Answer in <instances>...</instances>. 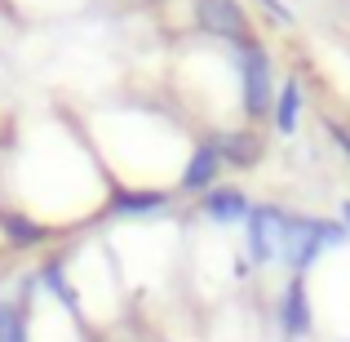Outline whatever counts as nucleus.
<instances>
[{
    "label": "nucleus",
    "instance_id": "nucleus-2",
    "mask_svg": "<svg viewBox=\"0 0 350 342\" xmlns=\"http://www.w3.org/2000/svg\"><path fill=\"white\" fill-rule=\"evenodd\" d=\"M239 107H244L248 116H266L275 107V80H271V58H266V49L257 40L239 45Z\"/></svg>",
    "mask_w": 350,
    "mask_h": 342
},
{
    "label": "nucleus",
    "instance_id": "nucleus-4",
    "mask_svg": "<svg viewBox=\"0 0 350 342\" xmlns=\"http://www.w3.org/2000/svg\"><path fill=\"white\" fill-rule=\"evenodd\" d=\"M280 329L284 338H301L310 329V302H306V284H301V276H293L288 284L280 289Z\"/></svg>",
    "mask_w": 350,
    "mask_h": 342
},
{
    "label": "nucleus",
    "instance_id": "nucleus-12",
    "mask_svg": "<svg viewBox=\"0 0 350 342\" xmlns=\"http://www.w3.org/2000/svg\"><path fill=\"white\" fill-rule=\"evenodd\" d=\"M262 9H266V14H271L280 27H288V23H293V5H284V0H262Z\"/></svg>",
    "mask_w": 350,
    "mask_h": 342
},
{
    "label": "nucleus",
    "instance_id": "nucleus-5",
    "mask_svg": "<svg viewBox=\"0 0 350 342\" xmlns=\"http://www.w3.org/2000/svg\"><path fill=\"white\" fill-rule=\"evenodd\" d=\"M200 209H204L213 223H244V218L253 214V200L239 187H213V191H204Z\"/></svg>",
    "mask_w": 350,
    "mask_h": 342
},
{
    "label": "nucleus",
    "instance_id": "nucleus-8",
    "mask_svg": "<svg viewBox=\"0 0 350 342\" xmlns=\"http://www.w3.org/2000/svg\"><path fill=\"white\" fill-rule=\"evenodd\" d=\"M271 116H275V129H280V134H297V120H301V85L297 80H284V85L275 89Z\"/></svg>",
    "mask_w": 350,
    "mask_h": 342
},
{
    "label": "nucleus",
    "instance_id": "nucleus-6",
    "mask_svg": "<svg viewBox=\"0 0 350 342\" xmlns=\"http://www.w3.org/2000/svg\"><path fill=\"white\" fill-rule=\"evenodd\" d=\"M217 173H222V160H217L213 147H196L187 156V169H182L178 187L182 191H213L217 187Z\"/></svg>",
    "mask_w": 350,
    "mask_h": 342
},
{
    "label": "nucleus",
    "instance_id": "nucleus-13",
    "mask_svg": "<svg viewBox=\"0 0 350 342\" xmlns=\"http://www.w3.org/2000/svg\"><path fill=\"white\" fill-rule=\"evenodd\" d=\"M342 227L350 231V200H346V205H342Z\"/></svg>",
    "mask_w": 350,
    "mask_h": 342
},
{
    "label": "nucleus",
    "instance_id": "nucleus-10",
    "mask_svg": "<svg viewBox=\"0 0 350 342\" xmlns=\"http://www.w3.org/2000/svg\"><path fill=\"white\" fill-rule=\"evenodd\" d=\"M0 236L9 240V245H18V249H31L36 240L44 236L40 223H36L31 214H18V209H0Z\"/></svg>",
    "mask_w": 350,
    "mask_h": 342
},
{
    "label": "nucleus",
    "instance_id": "nucleus-3",
    "mask_svg": "<svg viewBox=\"0 0 350 342\" xmlns=\"http://www.w3.org/2000/svg\"><path fill=\"white\" fill-rule=\"evenodd\" d=\"M200 23L222 40L248 45V14L239 9V0H200Z\"/></svg>",
    "mask_w": 350,
    "mask_h": 342
},
{
    "label": "nucleus",
    "instance_id": "nucleus-7",
    "mask_svg": "<svg viewBox=\"0 0 350 342\" xmlns=\"http://www.w3.org/2000/svg\"><path fill=\"white\" fill-rule=\"evenodd\" d=\"M208 147L217 151V160H222V164H235V169H248L253 156H257L253 134H244V129H217Z\"/></svg>",
    "mask_w": 350,
    "mask_h": 342
},
{
    "label": "nucleus",
    "instance_id": "nucleus-11",
    "mask_svg": "<svg viewBox=\"0 0 350 342\" xmlns=\"http://www.w3.org/2000/svg\"><path fill=\"white\" fill-rule=\"evenodd\" d=\"M0 342H27L23 311H18L14 302H0Z\"/></svg>",
    "mask_w": 350,
    "mask_h": 342
},
{
    "label": "nucleus",
    "instance_id": "nucleus-1",
    "mask_svg": "<svg viewBox=\"0 0 350 342\" xmlns=\"http://www.w3.org/2000/svg\"><path fill=\"white\" fill-rule=\"evenodd\" d=\"M288 245V214L275 205H253V214L244 218V249L253 267H271L275 258H284Z\"/></svg>",
    "mask_w": 350,
    "mask_h": 342
},
{
    "label": "nucleus",
    "instance_id": "nucleus-9",
    "mask_svg": "<svg viewBox=\"0 0 350 342\" xmlns=\"http://www.w3.org/2000/svg\"><path fill=\"white\" fill-rule=\"evenodd\" d=\"M164 205H169V196H164L160 187L116 191V196H111V209H116V214H129V218H137V214H155V209H164Z\"/></svg>",
    "mask_w": 350,
    "mask_h": 342
}]
</instances>
